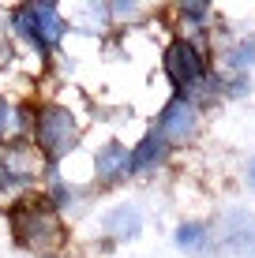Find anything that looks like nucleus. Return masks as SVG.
Segmentation results:
<instances>
[{"instance_id":"1","label":"nucleus","mask_w":255,"mask_h":258,"mask_svg":"<svg viewBox=\"0 0 255 258\" xmlns=\"http://www.w3.org/2000/svg\"><path fill=\"white\" fill-rule=\"evenodd\" d=\"M8 228H12L15 243L34 254H57L64 247V213L53 206L49 195H26L8 210Z\"/></svg>"},{"instance_id":"2","label":"nucleus","mask_w":255,"mask_h":258,"mask_svg":"<svg viewBox=\"0 0 255 258\" xmlns=\"http://www.w3.org/2000/svg\"><path fill=\"white\" fill-rule=\"evenodd\" d=\"M30 135H34V150H38V157L53 168L57 161H64V157L79 146L83 127H79L75 112L68 109V105L45 101V105H34V127H30Z\"/></svg>"},{"instance_id":"3","label":"nucleus","mask_w":255,"mask_h":258,"mask_svg":"<svg viewBox=\"0 0 255 258\" xmlns=\"http://www.w3.org/2000/svg\"><path fill=\"white\" fill-rule=\"evenodd\" d=\"M162 71H165V79L177 86V97H188V101H195L199 94H207L210 86H214L203 49H199L191 38H173L169 45H165Z\"/></svg>"},{"instance_id":"4","label":"nucleus","mask_w":255,"mask_h":258,"mask_svg":"<svg viewBox=\"0 0 255 258\" xmlns=\"http://www.w3.org/2000/svg\"><path fill=\"white\" fill-rule=\"evenodd\" d=\"M12 30L19 34L30 49H38L41 56H49L53 49H60V41H64L68 34V23L64 15H60V8L53 4H19L12 12Z\"/></svg>"},{"instance_id":"5","label":"nucleus","mask_w":255,"mask_h":258,"mask_svg":"<svg viewBox=\"0 0 255 258\" xmlns=\"http://www.w3.org/2000/svg\"><path fill=\"white\" fill-rule=\"evenodd\" d=\"M203 127V112H199V101H188V97H173L162 112H158V123L154 131L162 135L165 146H188L191 139L199 135Z\"/></svg>"},{"instance_id":"6","label":"nucleus","mask_w":255,"mask_h":258,"mask_svg":"<svg viewBox=\"0 0 255 258\" xmlns=\"http://www.w3.org/2000/svg\"><path fill=\"white\" fill-rule=\"evenodd\" d=\"M41 172V157L34 146L26 142H12V146H0V191H15L34 183Z\"/></svg>"},{"instance_id":"7","label":"nucleus","mask_w":255,"mask_h":258,"mask_svg":"<svg viewBox=\"0 0 255 258\" xmlns=\"http://www.w3.org/2000/svg\"><path fill=\"white\" fill-rule=\"evenodd\" d=\"M94 176L101 183H120L131 176V146L124 142H105L94 154Z\"/></svg>"},{"instance_id":"8","label":"nucleus","mask_w":255,"mask_h":258,"mask_svg":"<svg viewBox=\"0 0 255 258\" xmlns=\"http://www.w3.org/2000/svg\"><path fill=\"white\" fill-rule=\"evenodd\" d=\"M101 228L109 239H131V236L143 232V210L135 202H120V206H113L101 217Z\"/></svg>"},{"instance_id":"9","label":"nucleus","mask_w":255,"mask_h":258,"mask_svg":"<svg viewBox=\"0 0 255 258\" xmlns=\"http://www.w3.org/2000/svg\"><path fill=\"white\" fill-rule=\"evenodd\" d=\"M173 243L184 254H210L214 251V232H210L203 221H184V225H177V232H173Z\"/></svg>"},{"instance_id":"10","label":"nucleus","mask_w":255,"mask_h":258,"mask_svg":"<svg viewBox=\"0 0 255 258\" xmlns=\"http://www.w3.org/2000/svg\"><path fill=\"white\" fill-rule=\"evenodd\" d=\"M165 157H169V146L162 142V135H158V131H146V135L131 146V172H150Z\"/></svg>"},{"instance_id":"11","label":"nucleus","mask_w":255,"mask_h":258,"mask_svg":"<svg viewBox=\"0 0 255 258\" xmlns=\"http://www.w3.org/2000/svg\"><path fill=\"white\" fill-rule=\"evenodd\" d=\"M222 68L229 75H248V68H255V34H244L222 49Z\"/></svg>"},{"instance_id":"12","label":"nucleus","mask_w":255,"mask_h":258,"mask_svg":"<svg viewBox=\"0 0 255 258\" xmlns=\"http://www.w3.org/2000/svg\"><path fill=\"white\" fill-rule=\"evenodd\" d=\"M8 127H12V109H8V101L0 97V139L8 135Z\"/></svg>"},{"instance_id":"13","label":"nucleus","mask_w":255,"mask_h":258,"mask_svg":"<svg viewBox=\"0 0 255 258\" xmlns=\"http://www.w3.org/2000/svg\"><path fill=\"white\" fill-rule=\"evenodd\" d=\"M248 176H251V187H255V161H251V172H248Z\"/></svg>"}]
</instances>
